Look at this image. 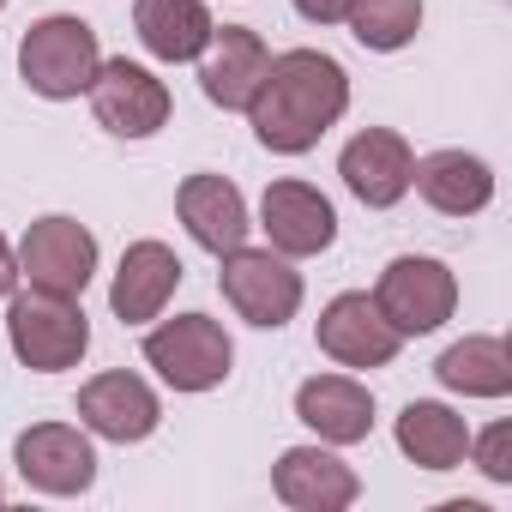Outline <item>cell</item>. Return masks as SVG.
<instances>
[{
  "label": "cell",
  "instance_id": "6da1fadb",
  "mask_svg": "<svg viewBox=\"0 0 512 512\" xmlns=\"http://www.w3.org/2000/svg\"><path fill=\"white\" fill-rule=\"evenodd\" d=\"M344 109H350V73L326 49H284L266 61V79L241 115L253 121V139L272 157H308L344 121Z\"/></svg>",
  "mask_w": 512,
  "mask_h": 512
},
{
  "label": "cell",
  "instance_id": "7a4b0ae2",
  "mask_svg": "<svg viewBox=\"0 0 512 512\" xmlns=\"http://www.w3.org/2000/svg\"><path fill=\"white\" fill-rule=\"evenodd\" d=\"M97 67H103V43L79 13H49L19 37V79L49 103L85 97Z\"/></svg>",
  "mask_w": 512,
  "mask_h": 512
},
{
  "label": "cell",
  "instance_id": "3957f363",
  "mask_svg": "<svg viewBox=\"0 0 512 512\" xmlns=\"http://www.w3.org/2000/svg\"><path fill=\"white\" fill-rule=\"evenodd\" d=\"M7 338H13V356L31 374H67L91 350V320H85L79 296L13 290L7 296Z\"/></svg>",
  "mask_w": 512,
  "mask_h": 512
},
{
  "label": "cell",
  "instance_id": "277c9868",
  "mask_svg": "<svg viewBox=\"0 0 512 512\" xmlns=\"http://www.w3.org/2000/svg\"><path fill=\"white\" fill-rule=\"evenodd\" d=\"M217 290H223V302L247 320V326H260V332H278V326H290L296 320V308H302V272L284 260L278 247H229V253H217Z\"/></svg>",
  "mask_w": 512,
  "mask_h": 512
},
{
  "label": "cell",
  "instance_id": "5b68a950",
  "mask_svg": "<svg viewBox=\"0 0 512 512\" xmlns=\"http://www.w3.org/2000/svg\"><path fill=\"white\" fill-rule=\"evenodd\" d=\"M374 308L386 314V326L398 338H428V332H440L452 320L458 278H452L446 260H434V253H398L374 284Z\"/></svg>",
  "mask_w": 512,
  "mask_h": 512
},
{
  "label": "cell",
  "instance_id": "8992f818",
  "mask_svg": "<svg viewBox=\"0 0 512 512\" xmlns=\"http://www.w3.org/2000/svg\"><path fill=\"white\" fill-rule=\"evenodd\" d=\"M145 362L157 368L163 386L175 392H211L235 368V344L211 314H175L145 332Z\"/></svg>",
  "mask_w": 512,
  "mask_h": 512
},
{
  "label": "cell",
  "instance_id": "52a82bcc",
  "mask_svg": "<svg viewBox=\"0 0 512 512\" xmlns=\"http://www.w3.org/2000/svg\"><path fill=\"white\" fill-rule=\"evenodd\" d=\"M19 278L49 296H85L97 278V235L67 211L37 217L19 241Z\"/></svg>",
  "mask_w": 512,
  "mask_h": 512
},
{
  "label": "cell",
  "instance_id": "ba28073f",
  "mask_svg": "<svg viewBox=\"0 0 512 512\" xmlns=\"http://www.w3.org/2000/svg\"><path fill=\"white\" fill-rule=\"evenodd\" d=\"M85 97H91L97 127L115 133V139H151V133L169 127V109H175L169 85H163L151 67L127 61V55H121V61H103Z\"/></svg>",
  "mask_w": 512,
  "mask_h": 512
},
{
  "label": "cell",
  "instance_id": "9c48e42d",
  "mask_svg": "<svg viewBox=\"0 0 512 512\" xmlns=\"http://www.w3.org/2000/svg\"><path fill=\"white\" fill-rule=\"evenodd\" d=\"M13 464L25 476V488L37 494H85L97 482V446H91V428H73V422H31L19 440H13Z\"/></svg>",
  "mask_w": 512,
  "mask_h": 512
},
{
  "label": "cell",
  "instance_id": "30bf717a",
  "mask_svg": "<svg viewBox=\"0 0 512 512\" xmlns=\"http://www.w3.org/2000/svg\"><path fill=\"white\" fill-rule=\"evenodd\" d=\"M314 344L338 362V368H386L404 338L386 326V314L374 308L368 290H344L320 308V326H314Z\"/></svg>",
  "mask_w": 512,
  "mask_h": 512
},
{
  "label": "cell",
  "instance_id": "8fae6325",
  "mask_svg": "<svg viewBox=\"0 0 512 512\" xmlns=\"http://www.w3.org/2000/svg\"><path fill=\"white\" fill-rule=\"evenodd\" d=\"M157 422H163L157 392L139 374H127V368H109V374L79 386V428H91L97 440L133 446V440H151Z\"/></svg>",
  "mask_w": 512,
  "mask_h": 512
},
{
  "label": "cell",
  "instance_id": "7c38bea8",
  "mask_svg": "<svg viewBox=\"0 0 512 512\" xmlns=\"http://www.w3.org/2000/svg\"><path fill=\"white\" fill-rule=\"evenodd\" d=\"M260 229L284 260H314V253H326L338 241V211L308 181H272L260 199Z\"/></svg>",
  "mask_w": 512,
  "mask_h": 512
},
{
  "label": "cell",
  "instance_id": "4fadbf2b",
  "mask_svg": "<svg viewBox=\"0 0 512 512\" xmlns=\"http://www.w3.org/2000/svg\"><path fill=\"white\" fill-rule=\"evenodd\" d=\"M272 494L290 512H344L362 494V476L320 440V446H290L272 464Z\"/></svg>",
  "mask_w": 512,
  "mask_h": 512
},
{
  "label": "cell",
  "instance_id": "5bb4252c",
  "mask_svg": "<svg viewBox=\"0 0 512 512\" xmlns=\"http://www.w3.org/2000/svg\"><path fill=\"white\" fill-rule=\"evenodd\" d=\"M410 169H416V151H410V139L392 133V127H362V133L344 145V157H338L344 187H350L368 211H392V205L410 193Z\"/></svg>",
  "mask_w": 512,
  "mask_h": 512
},
{
  "label": "cell",
  "instance_id": "9a60e30c",
  "mask_svg": "<svg viewBox=\"0 0 512 512\" xmlns=\"http://www.w3.org/2000/svg\"><path fill=\"white\" fill-rule=\"evenodd\" d=\"M181 260H175V247L169 241H133L121 253V266H115V284H109V308L121 326H151L163 320L169 296L181 290Z\"/></svg>",
  "mask_w": 512,
  "mask_h": 512
},
{
  "label": "cell",
  "instance_id": "2e32d148",
  "mask_svg": "<svg viewBox=\"0 0 512 512\" xmlns=\"http://www.w3.org/2000/svg\"><path fill=\"white\" fill-rule=\"evenodd\" d=\"M266 61H272V49H266L260 31H247V25L211 31V43L199 49V91H205V103L247 109L253 91H260V79H266Z\"/></svg>",
  "mask_w": 512,
  "mask_h": 512
},
{
  "label": "cell",
  "instance_id": "e0dca14e",
  "mask_svg": "<svg viewBox=\"0 0 512 512\" xmlns=\"http://www.w3.org/2000/svg\"><path fill=\"white\" fill-rule=\"evenodd\" d=\"M175 217L187 223V235H193L205 253H229V247H241L247 229H253L241 187H235L229 175H211V169H199V175H187V181L175 187Z\"/></svg>",
  "mask_w": 512,
  "mask_h": 512
},
{
  "label": "cell",
  "instance_id": "ac0fdd59",
  "mask_svg": "<svg viewBox=\"0 0 512 512\" xmlns=\"http://www.w3.org/2000/svg\"><path fill=\"white\" fill-rule=\"evenodd\" d=\"M296 416L326 446H362L374 434V392L356 374H314L296 386Z\"/></svg>",
  "mask_w": 512,
  "mask_h": 512
},
{
  "label": "cell",
  "instance_id": "d6986e66",
  "mask_svg": "<svg viewBox=\"0 0 512 512\" xmlns=\"http://www.w3.org/2000/svg\"><path fill=\"white\" fill-rule=\"evenodd\" d=\"M410 187L440 211V217H476L494 199V169L470 151H428L410 169Z\"/></svg>",
  "mask_w": 512,
  "mask_h": 512
},
{
  "label": "cell",
  "instance_id": "ffe728a7",
  "mask_svg": "<svg viewBox=\"0 0 512 512\" xmlns=\"http://www.w3.org/2000/svg\"><path fill=\"white\" fill-rule=\"evenodd\" d=\"M133 31L145 43V55L181 67V61H199V49L211 43V7L205 0H133Z\"/></svg>",
  "mask_w": 512,
  "mask_h": 512
},
{
  "label": "cell",
  "instance_id": "44dd1931",
  "mask_svg": "<svg viewBox=\"0 0 512 512\" xmlns=\"http://www.w3.org/2000/svg\"><path fill=\"white\" fill-rule=\"evenodd\" d=\"M398 452L416 470H458L470 452V422L440 398H416L398 416Z\"/></svg>",
  "mask_w": 512,
  "mask_h": 512
},
{
  "label": "cell",
  "instance_id": "7402d4cb",
  "mask_svg": "<svg viewBox=\"0 0 512 512\" xmlns=\"http://www.w3.org/2000/svg\"><path fill=\"white\" fill-rule=\"evenodd\" d=\"M434 380H440L446 392H458V398H506V392H512V350H506V338H494V332L458 338L452 350H440Z\"/></svg>",
  "mask_w": 512,
  "mask_h": 512
},
{
  "label": "cell",
  "instance_id": "603a6c76",
  "mask_svg": "<svg viewBox=\"0 0 512 512\" xmlns=\"http://www.w3.org/2000/svg\"><path fill=\"white\" fill-rule=\"evenodd\" d=\"M350 37L374 55H398L416 43L422 31V0H350V13H344Z\"/></svg>",
  "mask_w": 512,
  "mask_h": 512
},
{
  "label": "cell",
  "instance_id": "cb8c5ba5",
  "mask_svg": "<svg viewBox=\"0 0 512 512\" xmlns=\"http://www.w3.org/2000/svg\"><path fill=\"white\" fill-rule=\"evenodd\" d=\"M488 482H512V422H488L482 434H470V452H464Z\"/></svg>",
  "mask_w": 512,
  "mask_h": 512
},
{
  "label": "cell",
  "instance_id": "d4e9b609",
  "mask_svg": "<svg viewBox=\"0 0 512 512\" xmlns=\"http://www.w3.org/2000/svg\"><path fill=\"white\" fill-rule=\"evenodd\" d=\"M290 7L308 19V25H344V13H350V0H290Z\"/></svg>",
  "mask_w": 512,
  "mask_h": 512
},
{
  "label": "cell",
  "instance_id": "484cf974",
  "mask_svg": "<svg viewBox=\"0 0 512 512\" xmlns=\"http://www.w3.org/2000/svg\"><path fill=\"white\" fill-rule=\"evenodd\" d=\"M19 290V253L7 247V235H0V302H7Z\"/></svg>",
  "mask_w": 512,
  "mask_h": 512
},
{
  "label": "cell",
  "instance_id": "4316f807",
  "mask_svg": "<svg viewBox=\"0 0 512 512\" xmlns=\"http://www.w3.org/2000/svg\"><path fill=\"white\" fill-rule=\"evenodd\" d=\"M0 500H7V488H0Z\"/></svg>",
  "mask_w": 512,
  "mask_h": 512
},
{
  "label": "cell",
  "instance_id": "83f0119b",
  "mask_svg": "<svg viewBox=\"0 0 512 512\" xmlns=\"http://www.w3.org/2000/svg\"><path fill=\"white\" fill-rule=\"evenodd\" d=\"M0 7H7V0H0Z\"/></svg>",
  "mask_w": 512,
  "mask_h": 512
}]
</instances>
